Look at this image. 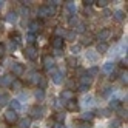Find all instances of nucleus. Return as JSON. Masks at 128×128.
<instances>
[{
  "label": "nucleus",
  "instance_id": "1",
  "mask_svg": "<svg viewBox=\"0 0 128 128\" xmlns=\"http://www.w3.org/2000/svg\"><path fill=\"white\" fill-rule=\"evenodd\" d=\"M56 14V8L54 6H50V5H43L37 10V16L40 19H45V17H52Z\"/></svg>",
  "mask_w": 128,
  "mask_h": 128
},
{
  "label": "nucleus",
  "instance_id": "2",
  "mask_svg": "<svg viewBox=\"0 0 128 128\" xmlns=\"http://www.w3.org/2000/svg\"><path fill=\"white\" fill-rule=\"evenodd\" d=\"M43 113H45V108L40 106V105H34V106L30 110V116H31V119H40V117L43 116Z\"/></svg>",
  "mask_w": 128,
  "mask_h": 128
},
{
  "label": "nucleus",
  "instance_id": "3",
  "mask_svg": "<svg viewBox=\"0 0 128 128\" xmlns=\"http://www.w3.org/2000/svg\"><path fill=\"white\" fill-rule=\"evenodd\" d=\"M51 77H52V82H54L56 85H60L62 82H63V79H65V72H62V71H59V70H52Z\"/></svg>",
  "mask_w": 128,
  "mask_h": 128
},
{
  "label": "nucleus",
  "instance_id": "4",
  "mask_svg": "<svg viewBox=\"0 0 128 128\" xmlns=\"http://www.w3.org/2000/svg\"><path fill=\"white\" fill-rule=\"evenodd\" d=\"M25 57L30 59V60H36L37 59V48L31 45V46H26L25 48Z\"/></svg>",
  "mask_w": 128,
  "mask_h": 128
},
{
  "label": "nucleus",
  "instance_id": "5",
  "mask_svg": "<svg viewBox=\"0 0 128 128\" xmlns=\"http://www.w3.org/2000/svg\"><path fill=\"white\" fill-rule=\"evenodd\" d=\"M43 66L46 70H54V66H56V62H54V59L51 56H45L43 57Z\"/></svg>",
  "mask_w": 128,
  "mask_h": 128
},
{
  "label": "nucleus",
  "instance_id": "6",
  "mask_svg": "<svg viewBox=\"0 0 128 128\" xmlns=\"http://www.w3.org/2000/svg\"><path fill=\"white\" fill-rule=\"evenodd\" d=\"M12 72H14V76H22L25 72V66L22 65V63L16 62V63H12Z\"/></svg>",
  "mask_w": 128,
  "mask_h": 128
},
{
  "label": "nucleus",
  "instance_id": "7",
  "mask_svg": "<svg viewBox=\"0 0 128 128\" xmlns=\"http://www.w3.org/2000/svg\"><path fill=\"white\" fill-rule=\"evenodd\" d=\"M5 120H6V124H14V122H17V114H16V111H6L5 113Z\"/></svg>",
  "mask_w": 128,
  "mask_h": 128
},
{
  "label": "nucleus",
  "instance_id": "8",
  "mask_svg": "<svg viewBox=\"0 0 128 128\" xmlns=\"http://www.w3.org/2000/svg\"><path fill=\"white\" fill-rule=\"evenodd\" d=\"M60 97L63 99V102H66V100H74V93H72V90H63Z\"/></svg>",
  "mask_w": 128,
  "mask_h": 128
},
{
  "label": "nucleus",
  "instance_id": "9",
  "mask_svg": "<svg viewBox=\"0 0 128 128\" xmlns=\"http://www.w3.org/2000/svg\"><path fill=\"white\" fill-rule=\"evenodd\" d=\"M12 80H14L12 74H5L2 79H0V85H2V86H10L12 84Z\"/></svg>",
  "mask_w": 128,
  "mask_h": 128
},
{
  "label": "nucleus",
  "instance_id": "10",
  "mask_svg": "<svg viewBox=\"0 0 128 128\" xmlns=\"http://www.w3.org/2000/svg\"><path fill=\"white\" fill-rule=\"evenodd\" d=\"M63 45H65V40L60 37H54L52 39V48L54 50H63Z\"/></svg>",
  "mask_w": 128,
  "mask_h": 128
},
{
  "label": "nucleus",
  "instance_id": "11",
  "mask_svg": "<svg viewBox=\"0 0 128 128\" xmlns=\"http://www.w3.org/2000/svg\"><path fill=\"white\" fill-rule=\"evenodd\" d=\"M108 51V43L106 42H99L97 46H96V52L97 54H105Z\"/></svg>",
  "mask_w": 128,
  "mask_h": 128
},
{
  "label": "nucleus",
  "instance_id": "12",
  "mask_svg": "<svg viewBox=\"0 0 128 128\" xmlns=\"http://www.w3.org/2000/svg\"><path fill=\"white\" fill-rule=\"evenodd\" d=\"M85 57H86V60H90V62H97V59H99V54H97L96 51H91V50H88V51L85 52Z\"/></svg>",
  "mask_w": 128,
  "mask_h": 128
},
{
  "label": "nucleus",
  "instance_id": "13",
  "mask_svg": "<svg viewBox=\"0 0 128 128\" xmlns=\"http://www.w3.org/2000/svg\"><path fill=\"white\" fill-rule=\"evenodd\" d=\"M110 36H111V31H110V30H102L99 32L97 39H99V42H105V40H108Z\"/></svg>",
  "mask_w": 128,
  "mask_h": 128
},
{
  "label": "nucleus",
  "instance_id": "14",
  "mask_svg": "<svg viewBox=\"0 0 128 128\" xmlns=\"http://www.w3.org/2000/svg\"><path fill=\"white\" fill-rule=\"evenodd\" d=\"M10 86H11L14 91H22V90H23V82L19 80V79H14V80H12V84H11Z\"/></svg>",
  "mask_w": 128,
  "mask_h": 128
},
{
  "label": "nucleus",
  "instance_id": "15",
  "mask_svg": "<svg viewBox=\"0 0 128 128\" xmlns=\"http://www.w3.org/2000/svg\"><path fill=\"white\" fill-rule=\"evenodd\" d=\"M40 28H42V22H39V20H34V22H31L30 23V31L34 34L36 31H40Z\"/></svg>",
  "mask_w": 128,
  "mask_h": 128
},
{
  "label": "nucleus",
  "instance_id": "16",
  "mask_svg": "<svg viewBox=\"0 0 128 128\" xmlns=\"http://www.w3.org/2000/svg\"><path fill=\"white\" fill-rule=\"evenodd\" d=\"M63 105H65V108L68 110V111H76V110L79 108L74 100H66V102H63Z\"/></svg>",
  "mask_w": 128,
  "mask_h": 128
},
{
  "label": "nucleus",
  "instance_id": "17",
  "mask_svg": "<svg viewBox=\"0 0 128 128\" xmlns=\"http://www.w3.org/2000/svg\"><path fill=\"white\" fill-rule=\"evenodd\" d=\"M91 82H93V77H91L88 72H85V74L80 77V85H86V86H90Z\"/></svg>",
  "mask_w": 128,
  "mask_h": 128
},
{
  "label": "nucleus",
  "instance_id": "18",
  "mask_svg": "<svg viewBox=\"0 0 128 128\" xmlns=\"http://www.w3.org/2000/svg\"><path fill=\"white\" fill-rule=\"evenodd\" d=\"M10 108H11V111H19L20 110V100L19 99H14V100H10Z\"/></svg>",
  "mask_w": 128,
  "mask_h": 128
},
{
  "label": "nucleus",
  "instance_id": "19",
  "mask_svg": "<svg viewBox=\"0 0 128 128\" xmlns=\"http://www.w3.org/2000/svg\"><path fill=\"white\" fill-rule=\"evenodd\" d=\"M30 76H31L30 77V82H32V84H39L40 79H42V74H40V72H37V71H32Z\"/></svg>",
  "mask_w": 128,
  "mask_h": 128
},
{
  "label": "nucleus",
  "instance_id": "20",
  "mask_svg": "<svg viewBox=\"0 0 128 128\" xmlns=\"http://www.w3.org/2000/svg\"><path fill=\"white\" fill-rule=\"evenodd\" d=\"M10 94H6V93H3V94H0V106H6L8 104H10Z\"/></svg>",
  "mask_w": 128,
  "mask_h": 128
},
{
  "label": "nucleus",
  "instance_id": "21",
  "mask_svg": "<svg viewBox=\"0 0 128 128\" xmlns=\"http://www.w3.org/2000/svg\"><path fill=\"white\" fill-rule=\"evenodd\" d=\"M31 125V119L30 117H23L19 120V128H30Z\"/></svg>",
  "mask_w": 128,
  "mask_h": 128
},
{
  "label": "nucleus",
  "instance_id": "22",
  "mask_svg": "<svg viewBox=\"0 0 128 128\" xmlns=\"http://www.w3.org/2000/svg\"><path fill=\"white\" fill-rule=\"evenodd\" d=\"M65 62H66L68 66H72V68L77 66V59H76V56H70V57H66Z\"/></svg>",
  "mask_w": 128,
  "mask_h": 128
},
{
  "label": "nucleus",
  "instance_id": "23",
  "mask_svg": "<svg viewBox=\"0 0 128 128\" xmlns=\"http://www.w3.org/2000/svg\"><path fill=\"white\" fill-rule=\"evenodd\" d=\"M66 11L70 12V16H76V5H74V2H68L66 3Z\"/></svg>",
  "mask_w": 128,
  "mask_h": 128
},
{
  "label": "nucleus",
  "instance_id": "24",
  "mask_svg": "<svg viewBox=\"0 0 128 128\" xmlns=\"http://www.w3.org/2000/svg\"><path fill=\"white\" fill-rule=\"evenodd\" d=\"M110 108L111 110H119L120 108V100L119 99H111L110 100Z\"/></svg>",
  "mask_w": 128,
  "mask_h": 128
},
{
  "label": "nucleus",
  "instance_id": "25",
  "mask_svg": "<svg viewBox=\"0 0 128 128\" xmlns=\"http://www.w3.org/2000/svg\"><path fill=\"white\" fill-rule=\"evenodd\" d=\"M85 28H86V26H85V23H84V22H77L76 28L72 30V31H74L76 34H77V32H85Z\"/></svg>",
  "mask_w": 128,
  "mask_h": 128
},
{
  "label": "nucleus",
  "instance_id": "26",
  "mask_svg": "<svg viewBox=\"0 0 128 128\" xmlns=\"http://www.w3.org/2000/svg\"><path fill=\"white\" fill-rule=\"evenodd\" d=\"M17 19H19V16H17V12H10L6 16V20L10 22V23H16L17 22Z\"/></svg>",
  "mask_w": 128,
  "mask_h": 128
},
{
  "label": "nucleus",
  "instance_id": "27",
  "mask_svg": "<svg viewBox=\"0 0 128 128\" xmlns=\"http://www.w3.org/2000/svg\"><path fill=\"white\" fill-rule=\"evenodd\" d=\"M114 19H116L117 22H122V20L125 19V12H124V11H120V10H117V11L114 12Z\"/></svg>",
  "mask_w": 128,
  "mask_h": 128
},
{
  "label": "nucleus",
  "instance_id": "28",
  "mask_svg": "<svg viewBox=\"0 0 128 128\" xmlns=\"http://www.w3.org/2000/svg\"><path fill=\"white\" fill-rule=\"evenodd\" d=\"M93 117H94V113H93V111H86V113L82 114V120H84V122H86V120H88V122H90Z\"/></svg>",
  "mask_w": 128,
  "mask_h": 128
},
{
  "label": "nucleus",
  "instance_id": "29",
  "mask_svg": "<svg viewBox=\"0 0 128 128\" xmlns=\"http://www.w3.org/2000/svg\"><path fill=\"white\" fill-rule=\"evenodd\" d=\"M34 96H36V99H37V100H43L45 99V91L43 90H36V93H34Z\"/></svg>",
  "mask_w": 128,
  "mask_h": 128
},
{
  "label": "nucleus",
  "instance_id": "30",
  "mask_svg": "<svg viewBox=\"0 0 128 128\" xmlns=\"http://www.w3.org/2000/svg\"><path fill=\"white\" fill-rule=\"evenodd\" d=\"M120 125H122L120 119H113V120L110 122V126H111V128H120Z\"/></svg>",
  "mask_w": 128,
  "mask_h": 128
},
{
  "label": "nucleus",
  "instance_id": "31",
  "mask_svg": "<svg viewBox=\"0 0 128 128\" xmlns=\"http://www.w3.org/2000/svg\"><path fill=\"white\" fill-rule=\"evenodd\" d=\"M54 119L57 120V124H63V120H65V114H63V113H56Z\"/></svg>",
  "mask_w": 128,
  "mask_h": 128
},
{
  "label": "nucleus",
  "instance_id": "32",
  "mask_svg": "<svg viewBox=\"0 0 128 128\" xmlns=\"http://www.w3.org/2000/svg\"><path fill=\"white\" fill-rule=\"evenodd\" d=\"M65 39H66V40H71V42L76 40V32H74V31H68V32L65 34Z\"/></svg>",
  "mask_w": 128,
  "mask_h": 128
},
{
  "label": "nucleus",
  "instance_id": "33",
  "mask_svg": "<svg viewBox=\"0 0 128 128\" xmlns=\"http://www.w3.org/2000/svg\"><path fill=\"white\" fill-rule=\"evenodd\" d=\"M65 34H66V31L63 30V28H57V30H56V37L63 39V37H65Z\"/></svg>",
  "mask_w": 128,
  "mask_h": 128
},
{
  "label": "nucleus",
  "instance_id": "34",
  "mask_svg": "<svg viewBox=\"0 0 128 128\" xmlns=\"http://www.w3.org/2000/svg\"><path fill=\"white\" fill-rule=\"evenodd\" d=\"M20 14H22L23 17H28V16H30V8L23 5V6L20 8Z\"/></svg>",
  "mask_w": 128,
  "mask_h": 128
},
{
  "label": "nucleus",
  "instance_id": "35",
  "mask_svg": "<svg viewBox=\"0 0 128 128\" xmlns=\"http://www.w3.org/2000/svg\"><path fill=\"white\" fill-rule=\"evenodd\" d=\"M88 74H90L91 77L97 76V74H99V68H97V66H93V68H90V70H88Z\"/></svg>",
  "mask_w": 128,
  "mask_h": 128
},
{
  "label": "nucleus",
  "instance_id": "36",
  "mask_svg": "<svg viewBox=\"0 0 128 128\" xmlns=\"http://www.w3.org/2000/svg\"><path fill=\"white\" fill-rule=\"evenodd\" d=\"M91 42H93V36L88 34V36H85V37H84V40H82V45H90Z\"/></svg>",
  "mask_w": 128,
  "mask_h": 128
},
{
  "label": "nucleus",
  "instance_id": "37",
  "mask_svg": "<svg viewBox=\"0 0 128 128\" xmlns=\"http://www.w3.org/2000/svg\"><path fill=\"white\" fill-rule=\"evenodd\" d=\"M113 68H114V65L111 62H106L105 65H104V71H106V72H110V71H113Z\"/></svg>",
  "mask_w": 128,
  "mask_h": 128
},
{
  "label": "nucleus",
  "instance_id": "38",
  "mask_svg": "<svg viewBox=\"0 0 128 128\" xmlns=\"http://www.w3.org/2000/svg\"><path fill=\"white\" fill-rule=\"evenodd\" d=\"M26 40H28L30 43H32V42H36V36H34L32 32H28V34H26Z\"/></svg>",
  "mask_w": 128,
  "mask_h": 128
},
{
  "label": "nucleus",
  "instance_id": "39",
  "mask_svg": "<svg viewBox=\"0 0 128 128\" xmlns=\"http://www.w3.org/2000/svg\"><path fill=\"white\" fill-rule=\"evenodd\" d=\"M97 3V6H100V8H106V5L110 3L108 0H99V2H96Z\"/></svg>",
  "mask_w": 128,
  "mask_h": 128
},
{
  "label": "nucleus",
  "instance_id": "40",
  "mask_svg": "<svg viewBox=\"0 0 128 128\" xmlns=\"http://www.w3.org/2000/svg\"><path fill=\"white\" fill-rule=\"evenodd\" d=\"M108 113H110V110H102V108H100L99 110V111H97V116H108Z\"/></svg>",
  "mask_w": 128,
  "mask_h": 128
},
{
  "label": "nucleus",
  "instance_id": "41",
  "mask_svg": "<svg viewBox=\"0 0 128 128\" xmlns=\"http://www.w3.org/2000/svg\"><path fill=\"white\" fill-rule=\"evenodd\" d=\"M79 51H80V45H72V46H71V52H74V56Z\"/></svg>",
  "mask_w": 128,
  "mask_h": 128
},
{
  "label": "nucleus",
  "instance_id": "42",
  "mask_svg": "<svg viewBox=\"0 0 128 128\" xmlns=\"http://www.w3.org/2000/svg\"><path fill=\"white\" fill-rule=\"evenodd\" d=\"M76 128H91V124H90V122H82V124L77 125Z\"/></svg>",
  "mask_w": 128,
  "mask_h": 128
},
{
  "label": "nucleus",
  "instance_id": "43",
  "mask_svg": "<svg viewBox=\"0 0 128 128\" xmlns=\"http://www.w3.org/2000/svg\"><path fill=\"white\" fill-rule=\"evenodd\" d=\"M84 104H85L86 106H88V105H91V104H93V97H90V96H88V97H85V99H84Z\"/></svg>",
  "mask_w": 128,
  "mask_h": 128
},
{
  "label": "nucleus",
  "instance_id": "44",
  "mask_svg": "<svg viewBox=\"0 0 128 128\" xmlns=\"http://www.w3.org/2000/svg\"><path fill=\"white\" fill-rule=\"evenodd\" d=\"M117 76H119V72H117V71H111V74H110V79H111V80H116Z\"/></svg>",
  "mask_w": 128,
  "mask_h": 128
},
{
  "label": "nucleus",
  "instance_id": "45",
  "mask_svg": "<svg viewBox=\"0 0 128 128\" xmlns=\"http://www.w3.org/2000/svg\"><path fill=\"white\" fill-rule=\"evenodd\" d=\"M5 50H6V48H5V45H3V43H0V59L3 57V54H5Z\"/></svg>",
  "mask_w": 128,
  "mask_h": 128
},
{
  "label": "nucleus",
  "instance_id": "46",
  "mask_svg": "<svg viewBox=\"0 0 128 128\" xmlns=\"http://www.w3.org/2000/svg\"><path fill=\"white\" fill-rule=\"evenodd\" d=\"M111 91H113L111 88H105V91H104V93H102V96H104V97H106V96H110V93H111Z\"/></svg>",
  "mask_w": 128,
  "mask_h": 128
},
{
  "label": "nucleus",
  "instance_id": "47",
  "mask_svg": "<svg viewBox=\"0 0 128 128\" xmlns=\"http://www.w3.org/2000/svg\"><path fill=\"white\" fill-rule=\"evenodd\" d=\"M88 88H90V86H86V85H79V90L82 91V93H85V91H88Z\"/></svg>",
  "mask_w": 128,
  "mask_h": 128
},
{
  "label": "nucleus",
  "instance_id": "48",
  "mask_svg": "<svg viewBox=\"0 0 128 128\" xmlns=\"http://www.w3.org/2000/svg\"><path fill=\"white\" fill-rule=\"evenodd\" d=\"M110 16H111V11L105 8V10H104V17H110Z\"/></svg>",
  "mask_w": 128,
  "mask_h": 128
},
{
  "label": "nucleus",
  "instance_id": "49",
  "mask_svg": "<svg viewBox=\"0 0 128 128\" xmlns=\"http://www.w3.org/2000/svg\"><path fill=\"white\" fill-rule=\"evenodd\" d=\"M54 54H56V56H62V54H63V50H54Z\"/></svg>",
  "mask_w": 128,
  "mask_h": 128
},
{
  "label": "nucleus",
  "instance_id": "50",
  "mask_svg": "<svg viewBox=\"0 0 128 128\" xmlns=\"http://www.w3.org/2000/svg\"><path fill=\"white\" fill-rule=\"evenodd\" d=\"M70 23H71V25L77 23V17H71V19H70Z\"/></svg>",
  "mask_w": 128,
  "mask_h": 128
},
{
  "label": "nucleus",
  "instance_id": "51",
  "mask_svg": "<svg viewBox=\"0 0 128 128\" xmlns=\"http://www.w3.org/2000/svg\"><path fill=\"white\" fill-rule=\"evenodd\" d=\"M10 48H11V50H16V48H17V43L11 42V43H10Z\"/></svg>",
  "mask_w": 128,
  "mask_h": 128
},
{
  "label": "nucleus",
  "instance_id": "52",
  "mask_svg": "<svg viewBox=\"0 0 128 128\" xmlns=\"http://www.w3.org/2000/svg\"><path fill=\"white\" fill-rule=\"evenodd\" d=\"M120 66H126V57L120 60Z\"/></svg>",
  "mask_w": 128,
  "mask_h": 128
},
{
  "label": "nucleus",
  "instance_id": "53",
  "mask_svg": "<svg viewBox=\"0 0 128 128\" xmlns=\"http://www.w3.org/2000/svg\"><path fill=\"white\" fill-rule=\"evenodd\" d=\"M54 128H65V125H63V124H56Z\"/></svg>",
  "mask_w": 128,
  "mask_h": 128
},
{
  "label": "nucleus",
  "instance_id": "54",
  "mask_svg": "<svg viewBox=\"0 0 128 128\" xmlns=\"http://www.w3.org/2000/svg\"><path fill=\"white\" fill-rule=\"evenodd\" d=\"M122 82H124V84H126V72H125V74H122Z\"/></svg>",
  "mask_w": 128,
  "mask_h": 128
},
{
  "label": "nucleus",
  "instance_id": "55",
  "mask_svg": "<svg viewBox=\"0 0 128 128\" xmlns=\"http://www.w3.org/2000/svg\"><path fill=\"white\" fill-rule=\"evenodd\" d=\"M3 5H5V2H0V8H2V6H3Z\"/></svg>",
  "mask_w": 128,
  "mask_h": 128
}]
</instances>
